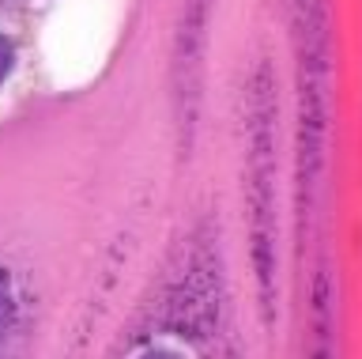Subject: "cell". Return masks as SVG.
Listing matches in <instances>:
<instances>
[{
  "label": "cell",
  "mask_w": 362,
  "mask_h": 359,
  "mask_svg": "<svg viewBox=\"0 0 362 359\" xmlns=\"http://www.w3.org/2000/svg\"><path fill=\"white\" fill-rule=\"evenodd\" d=\"M11 64H16V50H11V42H8V38H0V84L8 80Z\"/></svg>",
  "instance_id": "obj_1"
},
{
  "label": "cell",
  "mask_w": 362,
  "mask_h": 359,
  "mask_svg": "<svg viewBox=\"0 0 362 359\" xmlns=\"http://www.w3.org/2000/svg\"><path fill=\"white\" fill-rule=\"evenodd\" d=\"M144 359H177V355H170V352H147Z\"/></svg>",
  "instance_id": "obj_2"
}]
</instances>
